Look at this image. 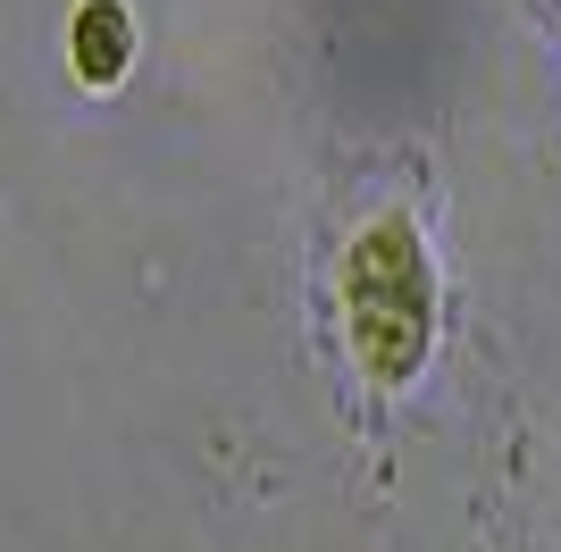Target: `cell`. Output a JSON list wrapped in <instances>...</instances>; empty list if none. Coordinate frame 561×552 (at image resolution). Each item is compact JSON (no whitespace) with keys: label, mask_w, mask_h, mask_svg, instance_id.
<instances>
[{"label":"cell","mask_w":561,"mask_h":552,"mask_svg":"<svg viewBox=\"0 0 561 552\" xmlns=\"http://www.w3.org/2000/svg\"><path fill=\"white\" fill-rule=\"evenodd\" d=\"M335 319H344V352L360 368V386L402 393L420 386L445 335V276H436V243L411 209H369L335 252Z\"/></svg>","instance_id":"cell-1"},{"label":"cell","mask_w":561,"mask_h":552,"mask_svg":"<svg viewBox=\"0 0 561 552\" xmlns=\"http://www.w3.org/2000/svg\"><path fill=\"white\" fill-rule=\"evenodd\" d=\"M135 50H142V25L126 0H76L68 9V76L84 92H117L135 76Z\"/></svg>","instance_id":"cell-2"}]
</instances>
